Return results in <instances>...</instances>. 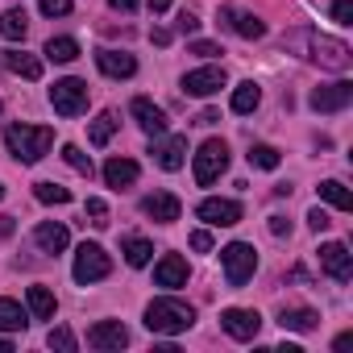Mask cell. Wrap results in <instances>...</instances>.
<instances>
[{
  "mask_svg": "<svg viewBox=\"0 0 353 353\" xmlns=\"http://www.w3.org/2000/svg\"><path fill=\"white\" fill-rule=\"evenodd\" d=\"M188 50H192V54H200V59H216V54H225L216 42H192Z\"/></svg>",
  "mask_w": 353,
  "mask_h": 353,
  "instance_id": "cell-39",
  "label": "cell"
},
{
  "mask_svg": "<svg viewBox=\"0 0 353 353\" xmlns=\"http://www.w3.org/2000/svg\"><path fill=\"white\" fill-rule=\"evenodd\" d=\"M34 241H38V250H46V254H63V250L71 245V233H67V225H59V221H42V225L34 229Z\"/></svg>",
  "mask_w": 353,
  "mask_h": 353,
  "instance_id": "cell-20",
  "label": "cell"
},
{
  "mask_svg": "<svg viewBox=\"0 0 353 353\" xmlns=\"http://www.w3.org/2000/svg\"><path fill=\"white\" fill-rule=\"evenodd\" d=\"M196 324V307L183 303V299H154L145 307V328L158 332V336H179Z\"/></svg>",
  "mask_w": 353,
  "mask_h": 353,
  "instance_id": "cell-3",
  "label": "cell"
},
{
  "mask_svg": "<svg viewBox=\"0 0 353 353\" xmlns=\"http://www.w3.org/2000/svg\"><path fill=\"white\" fill-rule=\"evenodd\" d=\"M316 192H320V200H324V204H332V208H341V212H349V208H353V196H349V192H345V183H336V179H324Z\"/></svg>",
  "mask_w": 353,
  "mask_h": 353,
  "instance_id": "cell-30",
  "label": "cell"
},
{
  "mask_svg": "<svg viewBox=\"0 0 353 353\" xmlns=\"http://www.w3.org/2000/svg\"><path fill=\"white\" fill-rule=\"evenodd\" d=\"M141 212L150 221H158V225H174L179 212H183V204H179V196H170V192H154V196L141 200Z\"/></svg>",
  "mask_w": 353,
  "mask_h": 353,
  "instance_id": "cell-15",
  "label": "cell"
},
{
  "mask_svg": "<svg viewBox=\"0 0 353 353\" xmlns=\"http://www.w3.org/2000/svg\"><path fill=\"white\" fill-rule=\"evenodd\" d=\"M221 88H225V67H200V71H188V75H183V92H188V96L208 100V96H216Z\"/></svg>",
  "mask_w": 353,
  "mask_h": 353,
  "instance_id": "cell-11",
  "label": "cell"
},
{
  "mask_svg": "<svg viewBox=\"0 0 353 353\" xmlns=\"http://www.w3.org/2000/svg\"><path fill=\"white\" fill-rule=\"evenodd\" d=\"M332 21L353 26V0H336V5H332Z\"/></svg>",
  "mask_w": 353,
  "mask_h": 353,
  "instance_id": "cell-38",
  "label": "cell"
},
{
  "mask_svg": "<svg viewBox=\"0 0 353 353\" xmlns=\"http://www.w3.org/2000/svg\"><path fill=\"white\" fill-rule=\"evenodd\" d=\"M5 67H9L13 75H21V79H42V59H34V54H26V50H9V54H5Z\"/></svg>",
  "mask_w": 353,
  "mask_h": 353,
  "instance_id": "cell-23",
  "label": "cell"
},
{
  "mask_svg": "<svg viewBox=\"0 0 353 353\" xmlns=\"http://www.w3.org/2000/svg\"><path fill=\"white\" fill-rule=\"evenodd\" d=\"M287 50H299V59H312L320 63L324 71H349L353 63V50L341 42V38H324V34H312V30H295L283 38Z\"/></svg>",
  "mask_w": 353,
  "mask_h": 353,
  "instance_id": "cell-1",
  "label": "cell"
},
{
  "mask_svg": "<svg viewBox=\"0 0 353 353\" xmlns=\"http://www.w3.org/2000/svg\"><path fill=\"white\" fill-rule=\"evenodd\" d=\"M133 121H137L150 137H162V133H166V112H162L154 100H145V96L133 100Z\"/></svg>",
  "mask_w": 353,
  "mask_h": 353,
  "instance_id": "cell-19",
  "label": "cell"
},
{
  "mask_svg": "<svg viewBox=\"0 0 353 353\" xmlns=\"http://www.w3.org/2000/svg\"><path fill=\"white\" fill-rule=\"evenodd\" d=\"M0 353H13V341H5V336H0Z\"/></svg>",
  "mask_w": 353,
  "mask_h": 353,
  "instance_id": "cell-50",
  "label": "cell"
},
{
  "mask_svg": "<svg viewBox=\"0 0 353 353\" xmlns=\"http://www.w3.org/2000/svg\"><path fill=\"white\" fill-rule=\"evenodd\" d=\"M26 303H30V316L34 320H50L54 316V291L50 287H30Z\"/></svg>",
  "mask_w": 353,
  "mask_h": 353,
  "instance_id": "cell-27",
  "label": "cell"
},
{
  "mask_svg": "<svg viewBox=\"0 0 353 353\" xmlns=\"http://www.w3.org/2000/svg\"><path fill=\"white\" fill-rule=\"evenodd\" d=\"M170 9V0H150V13H166Z\"/></svg>",
  "mask_w": 353,
  "mask_h": 353,
  "instance_id": "cell-49",
  "label": "cell"
},
{
  "mask_svg": "<svg viewBox=\"0 0 353 353\" xmlns=\"http://www.w3.org/2000/svg\"><path fill=\"white\" fill-rule=\"evenodd\" d=\"M307 225H312L316 233H324V229H328L332 221H328V212H324V208H312V212H307Z\"/></svg>",
  "mask_w": 353,
  "mask_h": 353,
  "instance_id": "cell-41",
  "label": "cell"
},
{
  "mask_svg": "<svg viewBox=\"0 0 353 353\" xmlns=\"http://www.w3.org/2000/svg\"><path fill=\"white\" fill-rule=\"evenodd\" d=\"M0 200H5V183H0Z\"/></svg>",
  "mask_w": 353,
  "mask_h": 353,
  "instance_id": "cell-51",
  "label": "cell"
},
{
  "mask_svg": "<svg viewBox=\"0 0 353 353\" xmlns=\"http://www.w3.org/2000/svg\"><path fill=\"white\" fill-rule=\"evenodd\" d=\"M221 328L233 336V341H254L258 328H262V316L254 307H225L221 312Z\"/></svg>",
  "mask_w": 353,
  "mask_h": 353,
  "instance_id": "cell-8",
  "label": "cell"
},
{
  "mask_svg": "<svg viewBox=\"0 0 353 353\" xmlns=\"http://www.w3.org/2000/svg\"><path fill=\"white\" fill-rule=\"evenodd\" d=\"M150 38H154V46H166L170 42V30H150Z\"/></svg>",
  "mask_w": 353,
  "mask_h": 353,
  "instance_id": "cell-47",
  "label": "cell"
},
{
  "mask_svg": "<svg viewBox=\"0 0 353 353\" xmlns=\"http://www.w3.org/2000/svg\"><path fill=\"white\" fill-rule=\"evenodd\" d=\"M154 162L162 166V170H179L183 162H188V137H179V133H174V137H154Z\"/></svg>",
  "mask_w": 353,
  "mask_h": 353,
  "instance_id": "cell-12",
  "label": "cell"
},
{
  "mask_svg": "<svg viewBox=\"0 0 353 353\" xmlns=\"http://www.w3.org/2000/svg\"><path fill=\"white\" fill-rule=\"evenodd\" d=\"M121 254H125V262H129V266H145V262L154 258V245H150L145 237H125Z\"/></svg>",
  "mask_w": 353,
  "mask_h": 353,
  "instance_id": "cell-31",
  "label": "cell"
},
{
  "mask_svg": "<svg viewBox=\"0 0 353 353\" xmlns=\"http://www.w3.org/2000/svg\"><path fill=\"white\" fill-rule=\"evenodd\" d=\"M262 104V88L254 83V79H245V83H237V92H233V112H254Z\"/></svg>",
  "mask_w": 353,
  "mask_h": 353,
  "instance_id": "cell-28",
  "label": "cell"
},
{
  "mask_svg": "<svg viewBox=\"0 0 353 353\" xmlns=\"http://www.w3.org/2000/svg\"><path fill=\"white\" fill-rule=\"evenodd\" d=\"M34 196H38L42 204H71V192L59 188V183H34Z\"/></svg>",
  "mask_w": 353,
  "mask_h": 353,
  "instance_id": "cell-33",
  "label": "cell"
},
{
  "mask_svg": "<svg viewBox=\"0 0 353 353\" xmlns=\"http://www.w3.org/2000/svg\"><path fill=\"white\" fill-rule=\"evenodd\" d=\"M42 54H46L50 63H75V59H79V42H75V38H50Z\"/></svg>",
  "mask_w": 353,
  "mask_h": 353,
  "instance_id": "cell-29",
  "label": "cell"
},
{
  "mask_svg": "<svg viewBox=\"0 0 353 353\" xmlns=\"http://www.w3.org/2000/svg\"><path fill=\"white\" fill-rule=\"evenodd\" d=\"M349 345H353V332H341V336L332 341V349H349Z\"/></svg>",
  "mask_w": 353,
  "mask_h": 353,
  "instance_id": "cell-48",
  "label": "cell"
},
{
  "mask_svg": "<svg viewBox=\"0 0 353 353\" xmlns=\"http://www.w3.org/2000/svg\"><path fill=\"white\" fill-rule=\"evenodd\" d=\"M30 324V312L17 299H0V332H17Z\"/></svg>",
  "mask_w": 353,
  "mask_h": 353,
  "instance_id": "cell-26",
  "label": "cell"
},
{
  "mask_svg": "<svg viewBox=\"0 0 353 353\" xmlns=\"http://www.w3.org/2000/svg\"><path fill=\"white\" fill-rule=\"evenodd\" d=\"M225 166H229V145H225L221 137H208V141L196 150V183H200V188L216 183Z\"/></svg>",
  "mask_w": 353,
  "mask_h": 353,
  "instance_id": "cell-6",
  "label": "cell"
},
{
  "mask_svg": "<svg viewBox=\"0 0 353 353\" xmlns=\"http://www.w3.org/2000/svg\"><path fill=\"white\" fill-rule=\"evenodd\" d=\"M5 145H9V154L17 158V162H42L46 154H50V145H54V129H46V125H9L5 129Z\"/></svg>",
  "mask_w": 353,
  "mask_h": 353,
  "instance_id": "cell-2",
  "label": "cell"
},
{
  "mask_svg": "<svg viewBox=\"0 0 353 353\" xmlns=\"http://www.w3.org/2000/svg\"><path fill=\"white\" fill-rule=\"evenodd\" d=\"M216 121H221V112H212V108H204V112H200V117H196L192 125H216Z\"/></svg>",
  "mask_w": 353,
  "mask_h": 353,
  "instance_id": "cell-44",
  "label": "cell"
},
{
  "mask_svg": "<svg viewBox=\"0 0 353 353\" xmlns=\"http://www.w3.org/2000/svg\"><path fill=\"white\" fill-rule=\"evenodd\" d=\"M96 67H100L108 79H129V75H137V59L125 54V50H96Z\"/></svg>",
  "mask_w": 353,
  "mask_h": 353,
  "instance_id": "cell-17",
  "label": "cell"
},
{
  "mask_svg": "<svg viewBox=\"0 0 353 353\" xmlns=\"http://www.w3.org/2000/svg\"><path fill=\"white\" fill-rule=\"evenodd\" d=\"M154 283L158 287H188V262L179 254H162L154 266Z\"/></svg>",
  "mask_w": 353,
  "mask_h": 353,
  "instance_id": "cell-18",
  "label": "cell"
},
{
  "mask_svg": "<svg viewBox=\"0 0 353 353\" xmlns=\"http://www.w3.org/2000/svg\"><path fill=\"white\" fill-rule=\"evenodd\" d=\"M63 158H67L71 170H79V174H88V179H92V158H88L79 145H63Z\"/></svg>",
  "mask_w": 353,
  "mask_h": 353,
  "instance_id": "cell-34",
  "label": "cell"
},
{
  "mask_svg": "<svg viewBox=\"0 0 353 353\" xmlns=\"http://www.w3.org/2000/svg\"><path fill=\"white\" fill-rule=\"evenodd\" d=\"M117 129H121V117H117V108H104V112L92 121V129H88V141H92V145H108Z\"/></svg>",
  "mask_w": 353,
  "mask_h": 353,
  "instance_id": "cell-22",
  "label": "cell"
},
{
  "mask_svg": "<svg viewBox=\"0 0 353 353\" xmlns=\"http://www.w3.org/2000/svg\"><path fill=\"white\" fill-rule=\"evenodd\" d=\"M46 345H50V349H63V353H75V336H71V328H50Z\"/></svg>",
  "mask_w": 353,
  "mask_h": 353,
  "instance_id": "cell-35",
  "label": "cell"
},
{
  "mask_svg": "<svg viewBox=\"0 0 353 353\" xmlns=\"http://www.w3.org/2000/svg\"><path fill=\"white\" fill-rule=\"evenodd\" d=\"M104 183L108 188H133L137 183V162L133 158H108L104 162Z\"/></svg>",
  "mask_w": 353,
  "mask_h": 353,
  "instance_id": "cell-21",
  "label": "cell"
},
{
  "mask_svg": "<svg viewBox=\"0 0 353 353\" xmlns=\"http://www.w3.org/2000/svg\"><path fill=\"white\" fill-rule=\"evenodd\" d=\"M75 283L79 287H88V283H100V279H108L112 274V258L104 254V245H96V241H88V245H79V254H75Z\"/></svg>",
  "mask_w": 353,
  "mask_h": 353,
  "instance_id": "cell-4",
  "label": "cell"
},
{
  "mask_svg": "<svg viewBox=\"0 0 353 353\" xmlns=\"http://www.w3.org/2000/svg\"><path fill=\"white\" fill-rule=\"evenodd\" d=\"M200 30V17L196 13H179V34H196Z\"/></svg>",
  "mask_w": 353,
  "mask_h": 353,
  "instance_id": "cell-42",
  "label": "cell"
},
{
  "mask_svg": "<svg viewBox=\"0 0 353 353\" xmlns=\"http://www.w3.org/2000/svg\"><path fill=\"white\" fill-rule=\"evenodd\" d=\"M353 104V83H324V88H316L312 92V108L316 112H341V108H349Z\"/></svg>",
  "mask_w": 353,
  "mask_h": 353,
  "instance_id": "cell-13",
  "label": "cell"
},
{
  "mask_svg": "<svg viewBox=\"0 0 353 353\" xmlns=\"http://www.w3.org/2000/svg\"><path fill=\"white\" fill-rule=\"evenodd\" d=\"M270 233L274 237H291V221L287 216H270Z\"/></svg>",
  "mask_w": 353,
  "mask_h": 353,
  "instance_id": "cell-43",
  "label": "cell"
},
{
  "mask_svg": "<svg viewBox=\"0 0 353 353\" xmlns=\"http://www.w3.org/2000/svg\"><path fill=\"white\" fill-rule=\"evenodd\" d=\"M250 166L274 170V166H279V150H274V145H250Z\"/></svg>",
  "mask_w": 353,
  "mask_h": 353,
  "instance_id": "cell-32",
  "label": "cell"
},
{
  "mask_svg": "<svg viewBox=\"0 0 353 353\" xmlns=\"http://www.w3.org/2000/svg\"><path fill=\"white\" fill-rule=\"evenodd\" d=\"M0 112H5V104H0Z\"/></svg>",
  "mask_w": 353,
  "mask_h": 353,
  "instance_id": "cell-52",
  "label": "cell"
},
{
  "mask_svg": "<svg viewBox=\"0 0 353 353\" xmlns=\"http://www.w3.org/2000/svg\"><path fill=\"white\" fill-rule=\"evenodd\" d=\"M88 345L100 349V353H112V349H125L129 345V328L121 320H100L88 328Z\"/></svg>",
  "mask_w": 353,
  "mask_h": 353,
  "instance_id": "cell-10",
  "label": "cell"
},
{
  "mask_svg": "<svg viewBox=\"0 0 353 353\" xmlns=\"http://www.w3.org/2000/svg\"><path fill=\"white\" fill-rule=\"evenodd\" d=\"M221 262H225L229 287H245V283L254 279V270H258V254H254V245H245V241L225 245V250H221Z\"/></svg>",
  "mask_w": 353,
  "mask_h": 353,
  "instance_id": "cell-5",
  "label": "cell"
},
{
  "mask_svg": "<svg viewBox=\"0 0 353 353\" xmlns=\"http://www.w3.org/2000/svg\"><path fill=\"white\" fill-rule=\"evenodd\" d=\"M88 221H92L96 229H104V225H108V204L92 196V200H88Z\"/></svg>",
  "mask_w": 353,
  "mask_h": 353,
  "instance_id": "cell-36",
  "label": "cell"
},
{
  "mask_svg": "<svg viewBox=\"0 0 353 353\" xmlns=\"http://www.w3.org/2000/svg\"><path fill=\"white\" fill-rule=\"evenodd\" d=\"M50 104H54L59 117H79V112H88V83L75 79V75L59 79V83L50 88Z\"/></svg>",
  "mask_w": 353,
  "mask_h": 353,
  "instance_id": "cell-7",
  "label": "cell"
},
{
  "mask_svg": "<svg viewBox=\"0 0 353 353\" xmlns=\"http://www.w3.org/2000/svg\"><path fill=\"white\" fill-rule=\"evenodd\" d=\"M196 216L204 221V225H216V229H233L237 221H241V204L237 200H200V208H196Z\"/></svg>",
  "mask_w": 353,
  "mask_h": 353,
  "instance_id": "cell-9",
  "label": "cell"
},
{
  "mask_svg": "<svg viewBox=\"0 0 353 353\" xmlns=\"http://www.w3.org/2000/svg\"><path fill=\"white\" fill-rule=\"evenodd\" d=\"M38 9H42L46 17H67V13H71V0H38Z\"/></svg>",
  "mask_w": 353,
  "mask_h": 353,
  "instance_id": "cell-37",
  "label": "cell"
},
{
  "mask_svg": "<svg viewBox=\"0 0 353 353\" xmlns=\"http://www.w3.org/2000/svg\"><path fill=\"white\" fill-rule=\"evenodd\" d=\"M13 221H17V216H0V237H13V229H17Z\"/></svg>",
  "mask_w": 353,
  "mask_h": 353,
  "instance_id": "cell-46",
  "label": "cell"
},
{
  "mask_svg": "<svg viewBox=\"0 0 353 353\" xmlns=\"http://www.w3.org/2000/svg\"><path fill=\"white\" fill-rule=\"evenodd\" d=\"M26 30H30V17H26V9H5V13H0V38L21 42V38H26Z\"/></svg>",
  "mask_w": 353,
  "mask_h": 353,
  "instance_id": "cell-25",
  "label": "cell"
},
{
  "mask_svg": "<svg viewBox=\"0 0 353 353\" xmlns=\"http://www.w3.org/2000/svg\"><path fill=\"white\" fill-rule=\"evenodd\" d=\"M216 17H221V26H225V30H233V34H241V38H250V42H254V38H266V21H262V17H254V13H237V9H229V5H225Z\"/></svg>",
  "mask_w": 353,
  "mask_h": 353,
  "instance_id": "cell-16",
  "label": "cell"
},
{
  "mask_svg": "<svg viewBox=\"0 0 353 353\" xmlns=\"http://www.w3.org/2000/svg\"><path fill=\"white\" fill-rule=\"evenodd\" d=\"M320 266H324V274H332L336 283H349V279H353V258H349V250H345L341 241H324V245H320Z\"/></svg>",
  "mask_w": 353,
  "mask_h": 353,
  "instance_id": "cell-14",
  "label": "cell"
},
{
  "mask_svg": "<svg viewBox=\"0 0 353 353\" xmlns=\"http://www.w3.org/2000/svg\"><path fill=\"white\" fill-rule=\"evenodd\" d=\"M108 5H112L117 13H133V9H137V0H108Z\"/></svg>",
  "mask_w": 353,
  "mask_h": 353,
  "instance_id": "cell-45",
  "label": "cell"
},
{
  "mask_svg": "<svg viewBox=\"0 0 353 353\" xmlns=\"http://www.w3.org/2000/svg\"><path fill=\"white\" fill-rule=\"evenodd\" d=\"M316 320H320V316H316L312 307H283V312H279V324L291 328V332H312Z\"/></svg>",
  "mask_w": 353,
  "mask_h": 353,
  "instance_id": "cell-24",
  "label": "cell"
},
{
  "mask_svg": "<svg viewBox=\"0 0 353 353\" xmlns=\"http://www.w3.org/2000/svg\"><path fill=\"white\" fill-rule=\"evenodd\" d=\"M192 250H196V254H208V250H212V233H208V229H196V233H192Z\"/></svg>",
  "mask_w": 353,
  "mask_h": 353,
  "instance_id": "cell-40",
  "label": "cell"
}]
</instances>
